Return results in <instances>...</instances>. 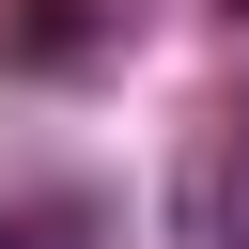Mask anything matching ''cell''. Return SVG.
I'll use <instances>...</instances> for the list:
<instances>
[{
	"label": "cell",
	"instance_id": "2",
	"mask_svg": "<svg viewBox=\"0 0 249 249\" xmlns=\"http://www.w3.org/2000/svg\"><path fill=\"white\" fill-rule=\"evenodd\" d=\"M0 249H31V233H16V218H0Z\"/></svg>",
	"mask_w": 249,
	"mask_h": 249
},
{
	"label": "cell",
	"instance_id": "3",
	"mask_svg": "<svg viewBox=\"0 0 249 249\" xmlns=\"http://www.w3.org/2000/svg\"><path fill=\"white\" fill-rule=\"evenodd\" d=\"M233 16H249V0H233Z\"/></svg>",
	"mask_w": 249,
	"mask_h": 249
},
{
	"label": "cell",
	"instance_id": "1",
	"mask_svg": "<svg viewBox=\"0 0 249 249\" xmlns=\"http://www.w3.org/2000/svg\"><path fill=\"white\" fill-rule=\"evenodd\" d=\"M218 249H249V93H233V156H218Z\"/></svg>",
	"mask_w": 249,
	"mask_h": 249
}]
</instances>
